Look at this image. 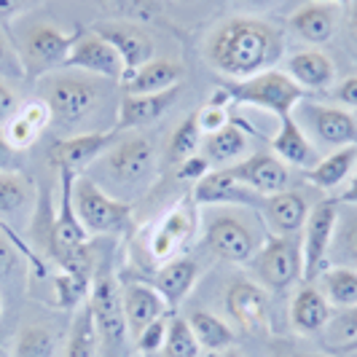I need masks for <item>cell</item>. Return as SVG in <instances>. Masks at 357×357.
I'll return each mask as SVG.
<instances>
[{
  "label": "cell",
  "mask_w": 357,
  "mask_h": 357,
  "mask_svg": "<svg viewBox=\"0 0 357 357\" xmlns=\"http://www.w3.org/2000/svg\"><path fill=\"white\" fill-rule=\"evenodd\" d=\"M339 204V223L333 234V248H331V266H349L357 268V207H349V213H341Z\"/></svg>",
  "instance_id": "33"
},
{
  "label": "cell",
  "mask_w": 357,
  "mask_h": 357,
  "mask_svg": "<svg viewBox=\"0 0 357 357\" xmlns=\"http://www.w3.org/2000/svg\"><path fill=\"white\" fill-rule=\"evenodd\" d=\"M151 287H156L164 301L172 306H178L180 301H185V296H191L194 285L199 282V264L188 255H178L167 264H161L159 268L151 271V277L143 280Z\"/></svg>",
  "instance_id": "24"
},
{
  "label": "cell",
  "mask_w": 357,
  "mask_h": 357,
  "mask_svg": "<svg viewBox=\"0 0 357 357\" xmlns=\"http://www.w3.org/2000/svg\"><path fill=\"white\" fill-rule=\"evenodd\" d=\"M180 86H172L167 91L156 94H124L119 102V116H116V129L119 132H135L143 126L156 124L164 119V113H169L172 105L178 102Z\"/></svg>",
  "instance_id": "19"
},
{
  "label": "cell",
  "mask_w": 357,
  "mask_h": 357,
  "mask_svg": "<svg viewBox=\"0 0 357 357\" xmlns=\"http://www.w3.org/2000/svg\"><path fill=\"white\" fill-rule=\"evenodd\" d=\"M62 70H81L102 81H113V84H121L126 78V68L119 52L94 30H78V38L73 43Z\"/></svg>",
  "instance_id": "14"
},
{
  "label": "cell",
  "mask_w": 357,
  "mask_h": 357,
  "mask_svg": "<svg viewBox=\"0 0 357 357\" xmlns=\"http://www.w3.org/2000/svg\"><path fill=\"white\" fill-rule=\"evenodd\" d=\"M277 357H328V355H312V352H301V349H280Z\"/></svg>",
  "instance_id": "53"
},
{
  "label": "cell",
  "mask_w": 357,
  "mask_h": 357,
  "mask_svg": "<svg viewBox=\"0 0 357 357\" xmlns=\"http://www.w3.org/2000/svg\"><path fill=\"white\" fill-rule=\"evenodd\" d=\"M19 169V161H17V151L8 145L3 129H0V172H14Z\"/></svg>",
  "instance_id": "50"
},
{
  "label": "cell",
  "mask_w": 357,
  "mask_h": 357,
  "mask_svg": "<svg viewBox=\"0 0 357 357\" xmlns=\"http://www.w3.org/2000/svg\"><path fill=\"white\" fill-rule=\"evenodd\" d=\"M102 167L116 185H148L156 175V145L137 132L126 137L121 135L119 143L102 156Z\"/></svg>",
  "instance_id": "9"
},
{
  "label": "cell",
  "mask_w": 357,
  "mask_h": 357,
  "mask_svg": "<svg viewBox=\"0 0 357 357\" xmlns=\"http://www.w3.org/2000/svg\"><path fill=\"white\" fill-rule=\"evenodd\" d=\"M185 320L191 325L202 352H226L234 347V328L223 317H218L207 309H194Z\"/></svg>",
  "instance_id": "30"
},
{
  "label": "cell",
  "mask_w": 357,
  "mask_h": 357,
  "mask_svg": "<svg viewBox=\"0 0 357 357\" xmlns=\"http://www.w3.org/2000/svg\"><path fill=\"white\" fill-rule=\"evenodd\" d=\"M285 54L282 33L264 19L231 17L220 22L204 40V59L226 81H245L274 70Z\"/></svg>",
  "instance_id": "1"
},
{
  "label": "cell",
  "mask_w": 357,
  "mask_h": 357,
  "mask_svg": "<svg viewBox=\"0 0 357 357\" xmlns=\"http://www.w3.org/2000/svg\"><path fill=\"white\" fill-rule=\"evenodd\" d=\"M86 304H89L94 325H97L100 355L124 357L126 341H129V328H126V317H124L121 285H119V280L107 268L94 271Z\"/></svg>",
  "instance_id": "4"
},
{
  "label": "cell",
  "mask_w": 357,
  "mask_h": 357,
  "mask_svg": "<svg viewBox=\"0 0 357 357\" xmlns=\"http://www.w3.org/2000/svg\"><path fill=\"white\" fill-rule=\"evenodd\" d=\"M204 156L213 167H234L250 156V135L242 121H229L223 129L204 137Z\"/></svg>",
  "instance_id": "29"
},
{
  "label": "cell",
  "mask_w": 357,
  "mask_h": 357,
  "mask_svg": "<svg viewBox=\"0 0 357 357\" xmlns=\"http://www.w3.org/2000/svg\"><path fill=\"white\" fill-rule=\"evenodd\" d=\"M309 202L304 194L287 188L282 194L266 197L261 204V213L266 218V226L271 229L274 236H296L304 229L306 218H309Z\"/></svg>",
  "instance_id": "25"
},
{
  "label": "cell",
  "mask_w": 357,
  "mask_h": 357,
  "mask_svg": "<svg viewBox=\"0 0 357 357\" xmlns=\"http://www.w3.org/2000/svg\"><path fill=\"white\" fill-rule=\"evenodd\" d=\"M220 89L226 91L229 102L234 105L261 107L277 119L290 116L296 105L306 100V91L287 75L285 70H264L245 81H220Z\"/></svg>",
  "instance_id": "3"
},
{
  "label": "cell",
  "mask_w": 357,
  "mask_h": 357,
  "mask_svg": "<svg viewBox=\"0 0 357 357\" xmlns=\"http://www.w3.org/2000/svg\"><path fill=\"white\" fill-rule=\"evenodd\" d=\"M339 223V202L325 199L317 202L304 229H301V282H317L320 274L331 266V248H333V234Z\"/></svg>",
  "instance_id": "6"
},
{
  "label": "cell",
  "mask_w": 357,
  "mask_h": 357,
  "mask_svg": "<svg viewBox=\"0 0 357 357\" xmlns=\"http://www.w3.org/2000/svg\"><path fill=\"white\" fill-rule=\"evenodd\" d=\"M91 30L100 38H105L107 43L119 52L126 73L143 68L145 62H151V59L156 56V43H153V38L148 36L140 24H135V22L105 19V22H97Z\"/></svg>",
  "instance_id": "17"
},
{
  "label": "cell",
  "mask_w": 357,
  "mask_h": 357,
  "mask_svg": "<svg viewBox=\"0 0 357 357\" xmlns=\"http://www.w3.org/2000/svg\"><path fill=\"white\" fill-rule=\"evenodd\" d=\"M124 357H132V355H124Z\"/></svg>",
  "instance_id": "60"
},
{
  "label": "cell",
  "mask_w": 357,
  "mask_h": 357,
  "mask_svg": "<svg viewBox=\"0 0 357 357\" xmlns=\"http://www.w3.org/2000/svg\"><path fill=\"white\" fill-rule=\"evenodd\" d=\"M333 317V306L322 296L317 282H301L290 301V328L298 336H314L328 328Z\"/></svg>",
  "instance_id": "23"
},
{
  "label": "cell",
  "mask_w": 357,
  "mask_h": 357,
  "mask_svg": "<svg viewBox=\"0 0 357 357\" xmlns=\"http://www.w3.org/2000/svg\"><path fill=\"white\" fill-rule=\"evenodd\" d=\"M199 231V207L194 204L191 194L178 199L167 213L159 218V223L153 226L151 239H148V250L156 264H167L172 258L183 255V250L194 242Z\"/></svg>",
  "instance_id": "10"
},
{
  "label": "cell",
  "mask_w": 357,
  "mask_h": 357,
  "mask_svg": "<svg viewBox=\"0 0 357 357\" xmlns=\"http://www.w3.org/2000/svg\"><path fill=\"white\" fill-rule=\"evenodd\" d=\"M19 116H22L24 121H30L38 132H43L46 126L52 124V113H49V107H46V102H43L40 97H38V100H27V102H22Z\"/></svg>",
  "instance_id": "45"
},
{
  "label": "cell",
  "mask_w": 357,
  "mask_h": 357,
  "mask_svg": "<svg viewBox=\"0 0 357 357\" xmlns=\"http://www.w3.org/2000/svg\"><path fill=\"white\" fill-rule=\"evenodd\" d=\"M40 3L43 0H0V24H8L11 19H17L19 14L36 8Z\"/></svg>",
  "instance_id": "49"
},
{
  "label": "cell",
  "mask_w": 357,
  "mask_h": 357,
  "mask_svg": "<svg viewBox=\"0 0 357 357\" xmlns=\"http://www.w3.org/2000/svg\"><path fill=\"white\" fill-rule=\"evenodd\" d=\"M349 17H347V24H349V36L357 43V0H349Z\"/></svg>",
  "instance_id": "52"
},
{
  "label": "cell",
  "mask_w": 357,
  "mask_h": 357,
  "mask_svg": "<svg viewBox=\"0 0 357 357\" xmlns=\"http://www.w3.org/2000/svg\"><path fill=\"white\" fill-rule=\"evenodd\" d=\"M242 6H248V8H268L271 3H277V0H239Z\"/></svg>",
  "instance_id": "54"
},
{
  "label": "cell",
  "mask_w": 357,
  "mask_h": 357,
  "mask_svg": "<svg viewBox=\"0 0 357 357\" xmlns=\"http://www.w3.org/2000/svg\"><path fill=\"white\" fill-rule=\"evenodd\" d=\"M204 248L213 252L215 258L236 264V266H248L252 255L258 252L261 242L255 239L250 226L234 213L213 215L210 223L204 226Z\"/></svg>",
  "instance_id": "11"
},
{
  "label": "cell",
  "mask_w": 357,
  "mask_h": 357,
  "mask_svg": "<svg viewBox=\"0 0 357 357\" xmlns=\"http://www.w3.org/2000/svg\"><path fill=\"white\" fill-rule=\"evenodd\" d=\"M167 328H169V314H161L159 320H153L151 325H145L143 331L135 336V347H137V352H143V355H153V352L164 349Z\"/></svg>",
  "instance_id": "40"
},
{
  "label": "cell",
  "mask_w": 357,
  "mask_h": 357,
  "mask_svg": "<svg viewBox=\"0 0 357 357\" xmlns=\"http://www.w3.org/2000/svg\"><path fill=\"white\" fill-rule=\"evenodd\" d=\"M218 357H245V355H242L239 349H234V347H231V349H226V352H220V355H218Z\"/></svg>",
  "instance_id": "57"
},
{
  "label": "cell",
  "mask_w": 357,
  "mask_h": 357,
  "mask_svg": "<svg viewBox=\"0 0 357 357\" xmlns=\"http://www.w3.org/2000/svg\"><path fill=\"white\" fill-rule=\"evenodd\" d=\"M100 11L110 19L124 22H151L159 17V0H97Z\"/></svg>",
  "instance_id": "38"
},
{
  "label": "cell",
  "mask_w": 357,
  "mask_h": 357,
  "mask_svg": "<svg viewBox=\"0 0 357 357\" xmlns=\"http://www.w3.org/2000/svg\"><path fill=\"white\" fill-rule=\"evenodd\" d=\"M336 355H357V339L349 341V344H344L341 349H336Z\"/></svg>",
  "instance_id": "55"
},
{
  "label": "cell",
  "mask_w": 357,
  "mask_h": 357,
  "mask_svg": "<svg viewBox=\"0 0 357 357\" xmlns=\"http://www.w3.org/2000/svg\"><path fill=\"white\" fill-rule=\"evenodd\" d=\"M202 140H204V135H202V129H199L197 110H194V113H188V116H185L178 126H175V132L169 135V145H167V161L175 167V164H180L183 159H188V156L199 153Z\"/></svg>",
  "instance_id": "34"
},
{
  "label": "cell",
  "mask_w": 357,
  "mask_h": 357,
  "mask_svg": "<svg viewBox=\"0 0 357 357\" xmlns=\"http://www.w3.org/2000/svg\"><path fill=\"white\" fill-rule=\"evenodd\" d=\"M0 357H6V355H3V349H0Z\"/></svg>",
  "instance_id": "59"
},
{
  "label": "cell",
  "mask_w": 357,
  "mask_h": 357,
  "mask_svg": "<svg viewBox=\"0 0 357 357\" xmlns=\"http://www.w3.org/2000/svg\"><path fill=\"white\" fill-rule=\"evenodd\" d=\"M19 258H22V252L19 248L6 236V234L0 231V280H6V277H11L14 271L19 268Z\"/></svg>",
  "instance_id": "47"
},
{
  "label": "cell",
  "mask_w": 357,
  "mask_h": 357,
  "mask_svg": "<svg viewBox=\"0 0 357 357\" xmlns=\"http://www.w3.org/2000/svg\"><path fill=\"white\" fill-rule=\"evenodd\" d=\"M331 100H336L341 107H347V110H357V75H347V78H341L339 84H333L331 89Z\"/></svg>",
  "instance_id": "46"
},
{
  "label": "cell",
  "mask_w": 357,
  "mask_h": 357,
  "mask_svg": "<svg viewBox=\"0 0 357 357\" xmlns=\"http://www.w3.org/2000/svg\"><path fill=\"white\" fill-rule=\"evenodd\" d=\"M210 169H213V164H210V159H207L204 153H194V156H188V159H183L180 164H175V175H178V180H183V183H194V185H197L199 180L204 178Z\"/></svg>",
  "instance_id": "44"
},
{
  "label": "cell",
  "mask_w": 357,
  "mask_h": 357,
  "mask_svg": "<svg viewBox=\"0 0 357 357\" xmlns=\"http://www.w3.org/2000/svg\"><path fill=\"white\" fill-rule=\"evenodd\" d=\"M40 81V100L52 113V124H59L62 129L86 124L105 97L102 86L97 84L100 78L81 70H56Z\"/></svg>",
  "instance_id": "2"
},
{
  "label": "cell",
  "mask_w": 357,
  "mask_h": 357,
  "mask_svg": "<svg viewBox=\"0 0 357 357\" xmlns=\"http://www.w3.org/2000/svg\"><path fill=\"white\" fill-rule=\"evenodd\" d=\"M94 274H73V271H56L54 274V304L59 309L75 312L89 298V287Z\"/></svg>",
  "instance_id": "35"
},
{
  "label": "cell",
  "mask_w": 357,
  "mask_h": 357,
  "mask_svg": "<svg viewBox=\"0 0 357 357\" xmlns=\"http://www.w3.org/2000/svg\"><path fill=\"white\" fill-rule=\"evenodd\" d=\"M248 266L255 271V282L268 293H285L301 282V245L298 236H268Z\"/></svg>",
  "instance_id": "7"
},
{
  "label": "cell",
  "mask_w": 357,
  "mask_h": 357,
  "mask_svg": "<svg viewBox=\"0 0 357 357\" xmlns=\"http://www.w3.org/2000/svg\"><path fill=\"white\" fill-rule=\"evenodd\" d=\"M19 107H22V100L17 97V91L0 81V129L17 116Z\"/></svg>",
  "instance_id": "48"
},
{
  "label": "cell",
  "mask_w": 357,
  "mask_h": 357,
  "mask_svg": "<svg viewBox=\"0 0 357 357\" xmlns=\"http://www.w3.org/2000/svg\"><path fill=\"white\" fill-rule=\"evenodd\" d=\"M322 296L328 298V304L333 306V312L357 306V268L349 266H328L317 280Z\"/></svg>",
  "instance_id": "31"
},
{
  "label": "cell",
  "mask_w": 357,
  "mask_h": 357,
  "mask_svg": "<svg viewBox=\"0 0 357 357\" xmlns=\"http://www.w3.org/2000/svg\"><path fill=\"white\" fill-rule=\"evenodd\" d=\"M271 153L282 161L285 167H293V169H312L317 161L322 159L317 145L312 143V137L304 132L301 121L290 113L285 119H280V126L271 137Z\"/></svg>",
  "instance_id": "21"
},
{
  "label": "cell",
  "mask_w": 357,
  "mask_h": 357,
  "mask_svg": "<svg viewBox=\"0 0 357 357\" xmlns=\"http://www.w3.org/2000/svg\"><path fill=\"white\" fill-rule=\"evenodd\" d=\"M229 169L242 185H248L264 199L290 188V167H285L274 153H250L248 159H242Z\"/></svg>",
  "instance_id": "18"
},
{
  "label": "cell",
  "mask_w": 357,
  "mask_h": 357,
  "mask_svg": "<svg viewBox=\"0 0 357 357\" xmlns=\"http://www.w3.org/2000/svg\"><path fill=\"white\" fill-rule=\"evenodd\" d=\"M121 135L124 132H119L116 126H107V129H89V132H75L70 137H62L52 148L54 167L70 169L73 175H84L94 161H100L119 143Z\"/></svg>",
  "instance_id": "12"
},
{
  "label": "cell",
  "mask_w": 357,
  "mask_h": 357,
  "mask_svg": "<svg viewBox=\"0 0 357 357\" xmlns=\"http://www.w3.org/2000/svg\"><path fill=\"white\" fill-rule=\"evenodd\" d=\"M285 73L309 94L328 91L336 84V65L320 49H301L285 59Z\"/></svg>",
  "instance_id": "26"
},
{
  "label": "cell",
  "mask_w": 357,
  "mask_h": 357,
  "mask_svg": "<svg viewBox=\"0 0 357 357\" xmlns=\"http://www.w3.org/2000/svg\"><path fill=\"white\" fill-rule=\"evenodd\" d=\"M304 3H336V6H349V0H304Z\"/></svg>",
  "instance_id": "56"
},
{
  "label": "cell",
  "mask_w": 357,
  "mask_h": 357,
  "mask_svg": "<svg viewBox=\"0 0 357 357\" xmlns=\"http://www.w3.org/2000/svg\"><path fill=\"white\" fill-rule=\"evenodd\" d=\"M0 81H27L17 46L0 30Z\"/></svg>",
  "instance_id": "41"
},
{
  "label": "cell",
  "mask_w": 357,
  "mask_h": 357,
  "mask_svg": "<svg viewBox=\"0 0 357 357\" xmlns=\"http://www.w3.org/2000/svg\"><path fill=\"white\" fill-rule=\"evenodd\" d=\"M328 344L333 349H341L344 344L357 339V306H349V309H339L333 312V317L328 322V328L322 331Z\"/></svg>",
  "instance_id": "39"
},
{
  "label": "cell",
  "mask_w": 357,
  "mask_h": 357,
  "mask_svg": "<svg viewBox=\"0 0 357 357\" xmlns=\"http://www.w3.org/2000/svg\"><path fill=\"white\" fill-rule=\"evenodd\" d=\"M341 22V6L336 3H301L290 19V30L309 43L312 49H320L325 43H331L336 38Z\"/></svg>",
  "instance_id": "20"
},
{
  "label": "cell",
  "mask_w": 357,
  "mask_h": 357,
  "mask_svg": "<svg viewBox=\"0 0 357 357\" xmlns=\"http://www.w3.org/2000/svg\"><path fill=\"white\" fill-rule=\"evenodd\" d=\"M3 135H6V140H8V145L14 148V151H27L30 145H36V140L40 137V132H38L36 126L30 124V121H24L22 116H14L8 124L3 126Z\"/></svg>",
  "instance_id": "42"
},
{
  "label": "cell",
  "mask_w": 357,
  "mask_h": 357,
  "mask_svg": "<svg viewBox=\"0 0 357 357\" xmlns=\"http://www.w3.org/2000/svg\"><path fill=\"white\" fill-rule=\"evenodd\" d=\"M357 172V145H344L331 151L328 156H322L312 169L304 172V180L309 185L320 188L325 194H339L341 188L352 180Z\"/></svg>",
  "instance_id": "27"
},
{
  "label": "cell",
  "mask_w": 357,
  "mask_h": 357,
  "mask_svg": "<svg viewBox=\"0 0 357 357\" xmlns=\"http://www.w3.org/2000/svg\"><path fill=\"white\" fill-rule=\"evenodd\" d=\"M164 355L167 357H199L202 355V347H199L191 325H188L185 317H180V314H169Z\"/></svg>",
  "instance_id": "37"
},
{
  "label": "cell",
  "mask_w": 357,
  "mask_h": 357,
  "mask_svg": "<svg viewBox=\"0 0 357 357\" xmlns=\"http://www.w3.org/2000/svg\"><path fill=\"white\" fill-rule=\"evenodd\" d=\"M0 314H3V301H0Z\"/></svg>",
  "instance_id": "58"
},
{
  "label": "cell",
  "mask_w": 357,
  "mask_h": 357,
  "mask_svg": "<svg viewBox=\"0 0 357 357\" xmlns=\"http://www.w3.org/2000/svg\"><path fill=\"white\" fill-rule=\"evenodd\" d=\"M121 301H124L129 339H135L145 325L159 320L161 314H169V304L164 301V296L143 280H126L121 285Z\"/></svg>",
  "instance_id": "22"
},
{
  "label": "cell",
  "mask_w": 357,
  "mask_h": 357,
  "mask_svg": "<svg viewBox=\"0 0 357 357\" xmlns=\"http://www.w3.org/2000/svg\"><path fill=\"white\" fill-rule=\"evenodd\" d=\"M73 207L91 239L107 234H124L132 229V204L119 197H110L89 175H78L73 180Z\"/></svg>",
  "instance_id": "5"
},
{
  "label": "cell",
  "mask_w": 357,
  "mask_h": 357,
  "mask_svg": "<svg viewBox=\"0 0 357 357\" xmlns=\"http://www.w3.org/2000/svg\"><path fill=\"white\" fill-rule=\"evenodd\" d=\"M191 199L197 207H261L264 204V197L242 185L229 167H213L194 185Z\"/></svg>",
  "instance_id": "16"
},
{
  "label": "cell",
  "mask_w": 357,
  "mask_h": 357,
  "mask_svg": "<svg viewBox=\"0 0 357 357\" xmlns=\"http://www.w3.org/2000/svg\"><path fill=\"white\" fill-rule=\"evenodd\" d=\"M56 355V336L46 325H24L17 333L11 357H54Z\"/></svg>",
  "instance_id": "36"
},
{
  "label": "cell",
  "mask_w": 357,
  "mask_h": 357,
  "mask_svg": "<svg viewBox=\"0 0 357 357\" xmlns=\"http://www.w3.org/2000/svg\"><path fill=\"white\" fill-rule=\"evenodd\" d=\"M296 110L304 116L306 126L312 132V143L331 148V151L344 148V145H357V119L352 116V110L339 105L309 102V100H301Z\"/></svg>",
  "instance_id": "13"
},
{
  "label": "cell",
  "mask_w": 357,
  "mask_h": 357,
  "mask_svg": "<svg viewBox=\"0 0 357 357\" xmlns=\"http://www.w3.org/2000/svg\"><path fill=\"white\" fill-rule=\"evenodd\" d=\"M183 75H185V68L178 59L153 56L151 62H145L143 68L126 73V78L121 81V89H124V94H156V91L180 86Z\"/></svg>",
  "instance_id": "28"
},
{
  "label": "cell",
  "mask_w": 357,
  "mask_h": 357,
  "mask_svg": "<svg viewBox=\"0 0 357 357\" xmlns=\"http://www.w3.org/2000/svg\"><path fill=\"white\" fill-rule=\"evenodd\" d=\"M226 312L245 333H268L271 331V293L255 280H234L226 287Z\"/></svg>",
  "instance_id": "15"
},
{
  "label": "cell",
  "mask_w": 357,
  "mask_h": 357,
  "mask_svg": "<svg viewBox=\"0 0 357 357\" xmlns=\"http://www.w3.org/2000/svg\"><path fill=\"white\" fill-rule=\"evenodd\" d=\"M75 38H78V30L65 33V30L46 24V22L33 24L30 30H24L17 49L19 59L24 65V75L27 78H43V75L62 70Z\"/></svg>",
  "instance_id": "8"
},
{
  "label": "cell",
  "mask_w": 357,
  "mask_h": 357,
  "mask_svg": "<svg viewBox=\"0 0 357 357\" xmlns=\"http://www.w3.org/2000/svg\"><path fill=\"white\" fill-rule=\"evenodd\" d=\"M65 357H102L100 355L97 325H94V317H91V309L86 301L73 312L70 333L65 341Z\"/></svg>",
  "instance_id": "32"
},
{
  "label": "cell",
  "mask_w": 357,
  "mask_h": 357,
  "mask_svg": "<svg viewBox=\"0 0 357 357\" xmlns=\"http://www.w3.org/2000/svg\"><path fill=\"white\" fill-rule=\"evenodd\" d=\"M197 121L202 135L207 137V135H213V132H218V129H223V126L229 124L231 121V113H229V107L207 102V105H202L197 110Z\"/></svg>",
  "instance_id": "43"
},
{
  "label": "cell",
  "mask_w": 357,
  "mask_h": 357,
  "mask_svg": "<svg viewBox=\"0 0 357 357\" xmlns=\"http://www.w3.org/2000/svg\"><path fill=\"white\" fill-rule=\"evenodd\" d=\"M333 199H336L339 204H347V207H357V172L352 175V180H349V183H347V185H344Z\"/></svg>",
  "instance_id": "51"
}]
</instances>
